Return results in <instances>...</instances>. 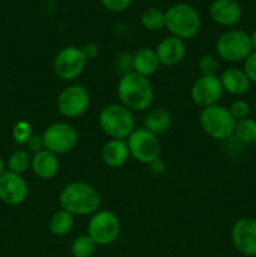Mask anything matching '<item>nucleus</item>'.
I'll list each match as a JSON object with an SVG mask.
<instances>
[{"instance_id": "obj_36", "label": "nucleus", "mask_w": 256, "mask_h": 257, "mask_svg": "<svg viewBox=\"0 0 256 257\" xmlns=\"http://www.w3.org/2000/svg\"><path fill=\"white\" fill-rule=\"evenodd\" d=\"M5 171H7V170H5V163H4V161L0 158V176H2L3 173L5 172Z\"/></svg>"}, {"instance_id": "obj_18", "label": "nucleus", "mask_w": 256, "mask_h": 257, "mask_svg": "<svg viewBox=\"0 0 256 257\" xmlns=\"http://www.w3.org/2000/svg\"><path fill=\"white\" fill-rule=\"evenodd\" d=\"M40 180H52L58 175L59 171V160L58 156L49 151L44 150L42 152H38L33 155L32 157V167H30Z\"/></svg>"}, {"instance_id": "obj_2", "label": "nucleus", "mask_w": 256, "mask_h": 257, "mask_svg": "<svg viewBox=\"0 0 256 257\" xmlns=\"http://www.w3.org/2000/svg\"><path fill=\"white\" fill-rule=\"evenodd\" d=\"M119 103L132 112L148 110L153 102V87L150 79L135 72H127L117 84Z\"/></svg>"}, {"instance_id": "obj_26", "label": "nucleus", "mask_w": 256, "mask_h": 257, "mask_svg": "<svg viewBox=\"0 0 256 257\" xmlns=\"http://www.w3.org/2000/svg\"><path fill=\"white\" fill-rule=\"evenodd\" d=\"M94 241L88 235H80L73 240L70 251H72L73 257H92L95 252Z\"/></svg>"}, {"instance_id": "obj_30", "label": "nucleus", "mask_w": 256, "mask_h": 257, "mask_svg": "<svg viewBox=\"0 0 256 257\" xmlns=\"http://www.w3.org/2000/svg\"><path fill=\"white\" fill-rule=\"evenodd\" d=\"M243 73L251 83H256V50H252L250 55L243 60Z\"/></svg>"}, {"instance_id": "obj_24", "label": "nucleus", "mask_w": 256, "mask_h": 257, "mask_svg": "<svg viewBox=\"0 0 256 257\" xmlns=\"http://www.w3.org/2000/svg\"><path fill=\"white\" fill-rule=\"evenodd\" d=\"M141 23L148 32H158L166 28V15L158 8H148L141 15Z\"/></svg>"}, {"instance_id": "obj_13", "label": "nucleus", "mask_w": 256, "mask_h": 257, "mask_svg": "<svg viewBox=\"0 0 256 257\" xmlns=\"http://www.w3.org/2000/svg\"><path fill=\"white\" fill-rule=\"evenodd\" d=\"M231 240L236 250L243 256H256V220L241 217L236 220L231 230Z\"/></svg>"}, {"instance_id": "obj_21", "label": "nucleus", "mask_w": 256, "mask_h": 257, "mask_svg": "<svg viewBox=\"0 0 256 257\" xmlns=\"http://www.w3.org/2000/svg\"><path fill=\"white\" fill-rule=\"evenodd\" d=\"M172 124V115L168 109L163 107L152 108L147 110L145 120H143V128L150 131L153 135H162Z\"/></svg>"}, {"instance_id": "obj_35", "label": "nucleus", "mask_w": 256, "mask_h": 257, "mask_svg": "<svg viewBox=\"0 0 256 257\" xmlns=\"http://www.w3.org/2000/svg\"><path fill=\"white\" fill-rule=\"evenodd\" d=\"M250 37H251V43H252V49L256 50V29L251 33Z\"/></svg>"}, {"instance_id": "obj_31", "label": "nucleus", "mask_w": 256, "mask_h": 257, "mask_svg": "<svg viewBox=\"0 0 256 257\" xmlns=\"http://www.w3.org/2000/svg\"><path fill=\"white\" fill-rule=\"evenodd\" d=\"M132 2L133 0H100L103 7H104L108 12L112 13L124 12V10L132 4Z\"/></svg>"}, {"instance_id": "obj_3", "label": "nucleus", "mask_w": 256, "mask_h": 257, "mask_svg": "<svg viewBox=\"0 0 256 257\" xmlns=\"http://www.w3.org/2000/svg\"><path fill=\"white\" fill-rule=\"evenodd\" d=\"M165 15L166 29L173 37L187 40L195 38L200 32V14L187 3H176L166 10Z\"/></svg>"}, {"instance_id": "obj_4", "label": "nucleus", "mask_w": 256, "mask_h": 257, "mask_svg": "<svg viewBox=\"0 0 256 257\" xmlns=\"http://www.w3.org/2000/svg\"><path fill=\"white\" fill-rule=\"evenodd\" d=\"M100 128L112 140H127L136 130V120L132 110L120 103L108 104L100 110L98 118Z\"/></svg>"}, {"instance_id": "obj_14", "label": "nucleus", "mask_w": 256, "mask_h": 257, "mask_svg": "<svg viewBox=\"0 0 256 257\" xmlns=\"http://www.w3.org/2000/svg\"><path fill=\"white\" fill-rule=\"evenodd\" d=\"M28 197V185L22 175L5 171L0 176V201L10 206H18Z\"/></svg>"}, {"instance_id": "obj_10", "label": "nucleus", "mask_w": 256, "mask_h": 257, "mask_svg": "<svg viewBox=\"0 0 256 257\" xmlns=\"http://www.w3.org/2000/svg\"><path fill=\"white\" fill-rule=\"evenodd\" d=\"M88 60L82 49L74 45H67L57 53L53 62L55 75L64 82H73L84 70Z\"/></svg>"}, {"instance_id": "obj_1", "label": "nucleus", "mask_w": 256, "mask_h": 257, "mask_svg": "<svg viewBox=\"0 0 256 257\" xmlns=\"http://www.w3.org/2000/svg\"><path fill=\"white\" fill-rule=\"evenodd\" d=\"M59 206L73 216H92L100 210V196L92 185L83 181H74L62 188Z\"/></svg>"}, {"instance_id": "obj_28", "label": "nucleus", "mask_w": 256, "mask_h": 257, "mask_svg": "<svg viewBox=\"0 0 256 257\" xmlns=\"http://www.w3.org/2000/svg\"><path fill=\"white\" fill-rule=\"evenodd\" d=\"M33 135L32 124L27 120H19L13 127V140L17 145H25Z\"/></svg>"}, {"instance_id": "obj_11", "label": "nucleus", "mask_w": 256, "mask_h": 257, "mask_svg": "<svg viewBox=\"0 0 256 257\" xmlns=\"http://www.w3.org/2000/svg\"><path fill=\"white\" fill-rule=\"evenodd\" d=\"M90 105V95L80 84H70L57 98L58 112L65 118H78L84 114Z\"/></svg>"}, {"instance_id": "obj_7", "label": "nucleus", "mask_w": 256, "mask_h": 257, "mask_svg": "<svg viewBox=\"0 0 256 257\" xmlns=\"http://www.w3.org/2000/svg\"><path fill=\"white\" fill-rule=\"evenodd\" d=\"M120 233V221L109 210H98L89 218L87 235L97 246H108L115 242Z\"/></svg>"}, {"instance_id": "obj_19", "label": "nucleus", "mask_w": 256, "mask_h": 257, "mask_svg": "<svg viewBox=\"0 0 256 257\" xmlns=\"http://www.w3.org/2000/svg\"><path fill=\"white\" fill-rule=\"evenodd\" d=\"M160 65L156 50L151 48H141L132 57V72L146 78H150L151 75L155 74Z\"/></svg>"}, {"instance_id": "obj_27", "label": "nucleus", "mask_w": 256, "mask_h": 257, "mask_svg": "<svg viewBox=\"0 0 256 257\" xmlns=\"http://www.w3.org/2000/svg\"><path fill=\"white\" fill-rule=\"evenodd\" d=\"M198 70H200L201 75H207V77H213L217 75L218 68H220V63H218V58L212 54H205L198 59Z\"/></svg>"}, {"instance_id": "obj_8", "label": "nucleus", "mask_w": 256, "mask_h": 257, "mask_svg": "<svg viewBox=\"0 0 256 257\" xmlns=\"http://www.w3.org/2000/svg\"><path fill=\"white\" fill-rule=\"evenodd\" d=\"M128 151L131 157L143 165H150L160 158L161 143L157 136L146 128H136L127 138Z\"/></svg>"}, {"instance_id": "obj_20", "label": "nucleus", "mask_w": 256, "mask_h": 257, "mask_svg": "<svg viewBox=\"0 0 256 257\" xmlns=\"http://www.w3.org/2000/svg\"><path fill=\"white\" fill-rule=\"evenodd\" d=\"M130 157L127 142L123 140L108 141L102 148V160L108 167H122L127 163Z\"/></svg>"}, {"instance_id": "obj_15", "label": "nucleus", "mask_w": 256, "mask_h": 257, "mask_svg": "<svg viewBox=\"0 0 256 257\" xmlns=\"http://www.w3.org/2000/svg\"><path fill=\"white\" fill-rule=\"evenodd\" d=\"M210 17L221 27H233L241 20L242 9L236 0H213L210 5Z\"/></svg>"}, {"instance_id": "obj_16", "label": "nucleus", "mask_w": 256, "mask_h": 257, "mask_svg": "<svg viewBox=\"0 0 256 257\" xmlns=\"http://www.w3.org/2000/svg\"><path fill=\"white\" fill-rule=\"evenodd\" d=\"M156 54L161 65L166 67H173L182 62L186 55V44L185 40L176 38L173 35L166 37L158 43L156 48Z\"/></svg>"}, {"instance_id": "obj_12", "label": "nucleus", "mask_w": 256, "mask_h": 257, "mask_svg": "<svg viewBox=\"0 0 256 257\" xmlns=\"http://www.w3.org/2000/svg\"><path fill=\"white\" fill-rule=\"evenodd\" d=\"M222 94L223 89L218 75H201L191 87V99L201 109L218 104Z\"/></svg>"}, {"instance_id": "obj_33", "label": "nucleus", "mask_w": 256, "mask_h": 257, "mask_svg": "<svg viewBox=\"0 0 256 257\" xmlns=\"http://www.w3.org/2000/svg\"><path fill=\"white\" fill-rule=\"evenodd\" d=\"M80 49H82L83 54H84L87 60L94 59L98 55V53H99V48H98V45L94 44V43H87V44H85L84 47L80 48Z\"/></svg>"}, {"instance_id": "obj_6", "label": "nucleus", "mask_w": 256, "mask_h": 257, "mask_svg": "<svg viewBox=\"0 0 256 257\" xmlns=\"http://www.w3.org/2000/svg\"><path fill=\"white\" fill-rule=\"evenodd\" d=\"M252 50L250 34L240 29H231L222 33L216 42L218 58L228 63L243 62Z\"/></svg>"}, {"instance_id": "obj_32", "label": "nucleus", "mask_w": 256, "mask_h": 257, "mask_svg": "<svg viewBox=\"0 0 256 257\" xmlns=\"http://www.w3.org/2000/svg\"><path fill=\"white\" fill-rule=\"evenodd\" d=\"M25 146H27L28 152H32L34 153V155L45 150L44 140H43L42 135H34V133H33L32 137H30L29 140H28V142L25 143Z\"/></svg>"}, {"instance_id": "obj_22", "label": "nucleus", "mask_w": 256, "mask_h": 257, "mask_svg": "<svg viewBox=\"0 0 256 257\" xmlns=\"http://www.w3.org/2000/svg\"><path fill=\"white\" fill-rule=\"evenodd\" d=\"M73 225H74V216L60 208L52 215L48 227L52 235L63 237L72 231Z\"/></svg>"}, {"instance_id": "obj_25", "label": "nucleus", "mask_w": 256, "mask_h": 257, "mask_svg": "<svg viewBox=\"0 0 256 257\" xmlns=\"http://www.w3.org/2000/svg\"><path fill=\"white\" fill-rule=\"evenodd\" d=\"M32 167V157L25 150H15L8 158V168L12 172L23 175Z\"/></svg>"}, {"instance_id": "obj_9", "label": "nucleus", "mask_w": 256, "mask_h": 257, "mask_svg": "<svg viewBox=\"0 0 256 257\" xmlns=\"http://www.w3.org/2000/svg\"><path fill=\"white\" fill-rule=\"evenodd\" d=\"M45 150L54 155H65L78 143V132L70 123L54 122L43 132Z\"/></svg>"}, {"instance_id": "obj_29", "label": "nucleus", "mask_w": 256, "mask_h": 257, "mask_svg": "<svg viewBox=\"0 0 256 257\" xmlns=\"http://www.w3.org/2000/svg\"><path fill=\"white\" fill-rule=\"evenodd\" d=\"M228 110H230L231 115H232V117L235 118L236 122H237V120L245 119V118L250 117L251 107L246 100L236 99L231 103L230 107H228Z\"/></svg>"}, {"instance_id": "obj_34", "label": "nucleus", "mask_w": 256, "mask_h": 257, "mask_svg": "<svg viewBox=\"0 0 256 257\" xmlns=\"http://www.w3.org/2000/svg\"><path fill=\"white\" fill-rule=\"evenodd\" d=\"M150 168H151V172H153L155 175H161V173L165 172V168L166 165L161 158H157L156 161H153L152 163H150Z\"/></svg>"}, {"instance_id": "obj_37", "label": "nucleus", "mask_w": 256, "mask_h": 257, "mask_svg": "<svg viewBox=\"0 0 256 257\" xmlns=\"http://www.w3.org/2000/svg\"><path fill=\"white\" fill-rule=\"evenodd\" d=\"M115 257H124V256H115Z\"/></svg>"}, {"instance_id": "obj_23", "label": "nucleus", "mask_w": 256, "mask_h": 257, "mask_svg": "<svg viewBox=\"0 0 256 257\" xmlns=\"http://www.w3.org/2000/svg\"><path fill=\"white\" fill-rule=\"evenodd\" d=\"M233 136L236 140L243 145L256 143V119L248 117L236 122Z\"/></svg>"}, {"instance_id": "obj_5", "label": "nucleus", "mask_w": 256, "mask_h": 257, "mask_svg": "<svg viewBox=\"0 0 256 257\" xmlns=\"http://www.w3.org/2000/svg\"><path fill=\"white\" fill-rule=\"evenodd\" d=\"M200 125L212 140L226 141L233 136L236 120L228 108L216 104L201 109Z\"/></svg>"}, {"instance_id": "obj_17", "label": "nucleus", "mask_w": 256, "mask_h": 257, "mask_svg": "<svg viewBox=\"0 0 256 257\" xmlns=\"http://www.w3.org/2000/svg\"><path fill=\"white\" fill-rule=\"evenodd\" d=\"M220 82L223 92L231 95H243L248 92L251 82L242 69L238 68H227L220 74Z\"/></svg>"}]
</instances>
